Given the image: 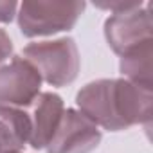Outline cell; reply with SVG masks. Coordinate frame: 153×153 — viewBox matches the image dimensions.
Here are the masks:
<instances>
[{
    "label": "cell",
    "mask_w": 153,
    "mask_h": 153,
    "mask_svg": "<svg viewBox=\"0 0 153 153\" xmlns=\"http://www.w3.org/2000/svg\"><path fill=\"white\" fill-rule=\"evenodd\" d=\"M76 105L97 128L108 131L128 130L135 124H149L153 114V94L128 79H97L85 85Z\"/></svg>",
    "instance_id": "obj_1"
},
{
    "label": "cell",
    "mask_w": 153,
    "mask_h": 153,
    "mask_svg": "<svg viewBox=\"0 0 153 153\" xmlns=\"http://www.w3.org/2000/svg\"><path fill=\"white\" fill-rule=\"evenodd\" d=\"M24 58L51 87H67L79 74L81 59L76 42L68 36L33 42L24 49Z\"/></svg>",
    "instance_id": "obj_2"
},
{
    "label": "cell",
    "mask_w": 153,
    "mask_h": 153,
    "mask_svg": "<svg viewBox=\"0 0 153 153\" xmlns=\"http://www.w3.org/2000/svg\"><path fill=\"white\" fill-rule=\"evenodd\" d=\"M85 11V2L78 0H29L18 6V27L24 36H51L70 31Z\"/></svg>",
    "instance_id": "obj_3"
},
{
    "label": "cell",
    "mask_w": 153,
    "mask_h": 153,
    "mask_svg": "<svg viewBox=\"0 0 153 153\" xmlns=\"http://www.w3.org/2000/svg\"><path fill=\"white\" fill-rule=\"evenodd\" d=\"M151 7L142 6L123 13H114L105 22V38L110 49L123 56L139 45L151 42Z\"/></svg>",
    "instance_id": "obj_4"
},
{
    "label": "cell",
    "mask_w": 153,
    "mask_h": 153,
    "mask_svg": "<svg viewBox=\"0 0 153 153\" xmlns=\"http://www.w3.org/2000/svg\"><path fill=\"white\" fill-rule=\"evenodd\" d=\"M42 78L38 70L22 56H13L0 67V105L31 106L40 96Z\"/></svg>",
    "instance_id": "obj_5"
},
{
    "label": "cell",
    "mask_w": 153,
    "mask_h": 153,
    "mask_svg": "<svg viewBox=\"0 0 153 153\" xmlns=\"http://www.w3.org/2000/svg\"><path fill=\"white\" fill-rule=\"evenodd\" d=\"M101 130L78 110H65L47 144V153H90L101 142Z\"/></svg>",
    "instance_id": "obj_6"
},
{
    "label": "cell",
    "mask_w": 153,
    "mask_h": 153,
    "mask_svg": "<svg viewBox=\"0 0 153 153\" xmlns=\"http://www.w3.org/2000/svg\"><path fill=\"white\" fill-rule=\"evenodd\" d=\"M65 112L63 99L54 92H40V96L31 103V137L29 144L33 149L47 148L49 140L52 139L61 115Z\"/></svg>",
    "instance_id": "obj_7"
},
{
    "label": "cell",
    "mask_w": 153,
    "mask_h": 153,
    "mask_svg": "<svg viewBox=\"0 0 153 153\" xmlns=\"http://www.w3.org/2000/svg\"><path fill=\"white\" fill-rule=\"evenodd\" d=\"M31 119L20 108L0 105V153H18L29 144Z\"/></svg>",
    "instance_id": "obj_8"
},
{
    "label": "cell",
    "mask_w": 153,
    "mask_h": 153,
    "mask_svg": "<svg viewBox=\"0 0 153 153\" xmlns=\"http://www.w3.org/2000/svg\"><path fill=\"white\" fill-rule=\"evenodd\" d=\"M124 79L142 88H153V40L121 56L119 63Z\"/></svg>",
    "instance_id": "obj_9"
},
{
    "label": "cell",
    "mask_w": 153,
    "mask_h": 153,
    "mask_svg": "<svg viewBox=\"0 0 153 153\" xmlns=\"http://www.w3.org/2000/svg\"><path fill=\"white\" fill-rule=\"evenodd\" d=\"M94 6L101 7V9H108L114 13H123V11H130L135 7H142L144 2L139 0V2H126V0H110V2H94Z\"/></svg>",
    "instance_id": "obj_10"
},
{
    "label": "cell",
    "mask_w": 153,
    "mask_h": 153,
    "mask_svg": "<svg viewBox=\"0 0 153 153\" xmlns=\"http://www.w3.org/2000/svg\"><path fill=\"white\" fill-rule=\"evenodd\" d=\"M18 4L15 0H0V24H9L16 16Z\"/></svg>",
    "instance_id": "obj_11"
},
{
    "label": "cell",
    "mask_w": 153,
    "mask_h": 153,
    "mask_svg": "<svg viewBox=\"0 0 153 153\" xmlns=\"http://www.w3.org/2000/svg\"><path fill=\"white\" fill-rule=\"evenodd\" d=\"M13 52V42L4 29H0V67H2Z\"/></svg>",
    "instance_id": "obj_12"
},
{
    "label": "cell",
    "mask_w": 153,
    "mask_h": 153,
    "mask_svg": "<svg viewBox=\"0 0 153 153\" xmlns=\"http://www.w3.org/2000/svg\"><path fill=\"white\" fill-rule=\"evenodd\" d=\"M18 153H20V151H18Z\"/></svg>",
    "instance_id": "obj_13"
}]
</instances>
